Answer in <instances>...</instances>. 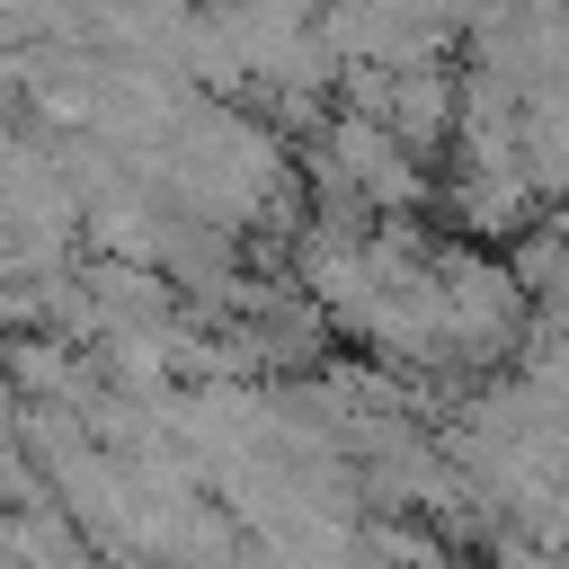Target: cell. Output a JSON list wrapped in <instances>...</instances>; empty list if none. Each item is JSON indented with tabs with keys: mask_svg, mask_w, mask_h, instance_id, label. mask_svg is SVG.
I'll use <instances>...</instances> for the list:
<instances>
[{
	"mask_svg": "<svg viewBox=\"0 0 569 569\" xmlns=\"http://www.w3.org/2000/svg\"><path fill=\"white\" fill-rule=\"evenodd\" d=\"M453 107H462V80L445 71V53H427V62H391L382 124H391L409 151H445V142H453Z\"/></svg>",
	"mask_w": 569,
	"mask_h": 569,
	"instance_id": "cell-2",
	"label": "cell"
},
{
	"mask_svg": "<svg viewBox=\"0 0 569 569\" xmlns=\"http://www.w3.org/2000/svg\"><path fill=\"white\" fill-rule=\"evenodd\" d=\"M533 311H560V320H569V240H560V258L542 267V284H533Z\"/></svg>",
	"mask_w": 569,
	"mask_h": 569,
	"instance_id": "cell-6",
	"label": "cell"
},
{
	"mask_svg": "<svg viewBox=\"0 0 569 569\" xmlns=\"http://www.w3.org/2000/svg\"><path fill=\"white\" fill-rule=\"evenodd\" d=\"M445 213H453L471 240H516V231L542 213V196L525 187V169H453V178H445Z\"/></svg>",
	"mask_w": 569,
	"mask_h": 569,
	"instance_id": "cell-3",
	"label": "cell"
},
{
	"mask_svg": "<svg viewBox=\"0 0 569 569\" xmlns=\"http://www.w3.org/2000/svg\"><path fill=\"white\" fill-rule=\"evenodd\" d=\"M516 169L542 204H569V89L551 98H525V124H516Z\"/></svg>",
	"mask_w": 569,
	"mask_h": 569,
	"instance_id": "cell-4",
	"label": "cell"
},
{
	"mask_svg": "<svg viewBox=\"0 0 569 569\" xmlns=\"http://www.w3.org/2000/svg\"><path fill=\"white\" fill-rule=\"evenodd\" d=\"M427 276H436L453 356H462L471 373L507 365L516 338H525V320H533V293H525V276L507 267V249H489V240H427Z\"/></svg>",
	"mask_w": 569,
	"mask_h": 569,
	"instance_id": "cell-1",
	"label": "cell"
},
{
	"mask_svg": "<svg viewBox=\"0 0 569 569\" xmlns=\"http://www.w3.org/2000/svg\"><path fill=\"white\" fill-rule=\"evenodd\" d=\"M0 551H18V560H89V533H80L71 507L44 489V498H27V507H0Z\"/></svg>",
	"mask_w": 569,
	"mask_h": 569,
	"instance_id": "cell-5",
	"label": "cell"
}]
</instances>
